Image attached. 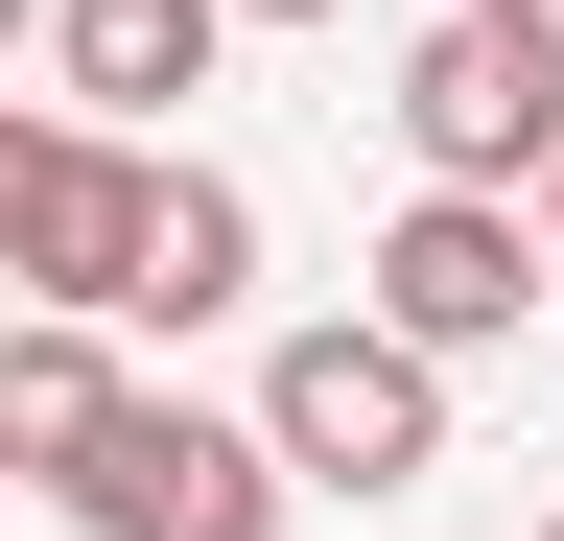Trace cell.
I'll list each match as a JSON object with an SVG mask.
<instances>
[{"label":"cell","mask_w":564,"mask_h":541,"mask_svg":"<svg viewBox=\"0 0 564 541\" xmlns=\"http://www.w3.org/2000/svg\"><path fill=\"white\" fill-rule=\"evenodd\" d=\"M470 24H494V47H518V72H564V0H470Z\"/></svg>","instance_id":"9"},{"label":"cell","mask_w":564,"mask_h":541,"mask_svg":"<svg viewBox=\"0 0 564 541\" xmlns=\"http://www.w3.org/2000/svg\"><path fill=\"white\" fill-rule=\"evenodd\" d=\"M400 329V354H494V329H541V236H518V188H400V236H377V283H352Z\"/></svg>","instance_id":"4"},{"label":"cell","mask_w":564,"mask_h":541,"mask_svg":"<svg viewBox=\"0 0 564 541\" xmlns=\"http://www.w3.org/2000/svg\"><path fill=\"white\" fill-rule=\"evenodd\" d=\"M518 236H541V306H564V142H541V188H518Z\"/></svg>","instance_id":"10"},{"label":"cell","mask_w":564,"mask_h":541,"mask_svg":"<svg viewBox=\"0 0 564 541\" xmlns=\"http://www.w3.org/2000/svg\"><path fill=\"white\" fill-rule=\"evenodd\" d=\"M377 118H400V165H423V188H541V142H564V72H518V47L447 0V24L400 47V95H377Z\"/></svg>","instance_id":"5"},{"label":"cell","mask_w":564,"mask_h":541,"mask_svg":"<svg viewBox=\"0 0 564 541\" xmlns=\"http://www.w3.org/2000/svg\"><path fill=\"white\" fill-rule=\"evenodd\" d=\"M24 24H47V0H0V72H24Z\"/></svg>","instance_id":"12"},{"label":"cell","mask_w":564,"mask_h":541,"mask_svg":"<svg viewBox=\"0 0 564 541\" xmlns=\"http://www.w3.org/2000/svg\"><path fill=\"white\" fill-rule=\"evenodd\" d=\"M236 24H352V0H236Z\"/></svg>","instance_id":"11"},{"label":"cell","mask_w":564,"mask_h":541,"mask_svg":"<svg viewBox=\"0 0 564 541\" xmlns=\"http://www.w3.org/2000/svg\"><path fill=\"white\" fill-rule=\"evenodd\" d=\"M236 306H259V188L188 165V142H141V213H118L95 329H236Z\"/></svg>","instance_id":"6"},{"label":"cell","mask_w":564,"mask_h":541,"mask_svg":"<svg viewBox=\"0 0 564 541\" xmlns=\"http://www.w3.org/2000/svg\"><path fill=\"white\" fill-rule=\"evenodd\" d=\"M236 424L282 447V495H352V518H377V495H423V470H447V354H400L377 306H306V329L259 354Z\"/></svg>","instance_id":"1"},{"label":"cell","mask_w":564,"mask_h":541,"mask_svg":"<svg viewBox=\"0 0 564 541\" xmlns=\"http://www.w3.org/2000/svg\"><path fill=\"white\" fill-rule=\"evenodd\" d=\"M47 118H95V142H165L212 95V47H236V0H47Z\"/></svg>","instance_id":"7"},{"label":"cell","mask_w":564,"mask_h":541,"mask_svg":"<svg viewBox=\"0 0 564 541\" xmlns=\"http://www.w3.org/2000/svg\"><path fill=\"white\" fill-rule=\"evenodd\" d=\"M47 518L70 541H282V447L259 424H212V400H95V447L47 470Z\"/></svg>","instance_id":"2"},{"label":"cell","mask_w":564,"mask_h":541,"mask_svg":"<svg viewBox=\"0 0 564 541\" xmlns=\"http://www.w3.org/2000/svg\"><path fill=\"white\" fill-rule=\"evenodd\" d=\"M118 213H141V142H95V118H47V95H0V283L95 329V283H118Z\"/></svg>","instance_id":"3"},{"label":"cell","mask_w":564,"mask_h":541,"mask_svg":"<svg viewBox=\"0 0 564 541\" xmlns=\"http://www.w3.org/2000/svg\"><path fill=\"white\" fill-rule=\"evenodd\" d=\"M95 400H118V329H70V306H24V329H0V470H24V495L95 447Z\"/></svg>","instance_id":"8"},{"label":"cell","mask_w":564,"mask_h":541,"mask_svg":"<svg viewBox=\"0 0 564 541\" xmlns=\"http://www.w3.org/2000/svg\"><path fill=\"white\" fill-rule=\"evenodd\" d=\"M541 541H564V518H541Z\"/></svg>","instance_id":"13"}]
</instances>
